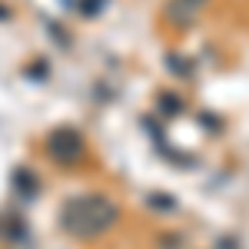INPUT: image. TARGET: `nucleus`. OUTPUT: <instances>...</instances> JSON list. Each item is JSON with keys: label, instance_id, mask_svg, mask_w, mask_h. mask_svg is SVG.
<instances>
[{"label": "nucleus", "instance_id": "obj_4", "mask_svg": "<svg viewBox=\"0 0 249 249\" xmlns=\"http://www.w3.org/2000/svg\"><path fill=\"white\" fill-rule=\"evenodd\" d=\"M153 206H156V210H166V213H173L176 206H179V203H176L173 196H153Z\"/></svg>", "mask_w": 249, "mask_h": 249}, {"label": "nucleus", "instance_id": "obj_2", "mask_svg": "<svg viewBox=\"0 0 249 249\" xmlns=\"http://www.w3.org/2000/svg\"><path fill=\"white\" fill-rule=\"evenodd\" d=\"M50 146H53V156L57 160H73V156H80V140L73 133H57L50 140Z\"/></svg>", "mask_w": 249, "mask_h": 249}, {"label": "nucleus", "instance_id": "obj_3", "mask_svg": "<svg viewBox=\"0 0 249 249\" xmlns=\"http://www.w3.org/2000/svg\"><path fill=\"white\" fill-rule=\"evenodd\" d=\"M203 3H206V0H173V7H170V10L176 14L173 20H179V23H190V20L196 17V10H199Z\"/></svg>", "mask_w": 249, "mask_h": 249}, {"label": "nucleus", "instance_id": "obj_1", "mask_svg": "<svg viewBox=\"0 0 249 249\" xmlns=\"http://www.w3.org/2000/svg\"><path fill=\"white\" fill-rule=\"evenodd\" d=\"M116 219V206L103 196H87V199H73L63 210V226L73 236H96V232L110 230Z\"/></svg>", "mask_w": 249, "mask_h": 249}]
</instances>
